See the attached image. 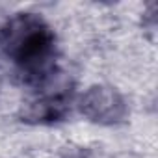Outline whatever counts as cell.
<instances>
[{
	"mask_svg": "<svg viewBox=\"0 0 158 158\" xmlns=\"http://www.w3.org/2000/svg\"><path fill=\"white\" fill-rule=\"evenodd\" d=\"M0 48L30 86L56 76V34L37 13H15L0 28Z\"/></svg>",
	"mask_w": 158,
	"mask_h": 158,
	"instance_id": "obj_1",
	"label": "cell"
},
{
	"mask_svg": "<svg viewBox=\"0 0 158 158\" xmlns=\"http://www.w3.org/2000/svg\"><path fill=\"white\" fill-rule=\"evenodd\" d=\"M56 76H52L48 82L35 88L37 95L26 101L19 112L21 121L30 125H52L63 121L71 114L73 104V86L69 82H61L56 89L50 86Z\"/></svg>",
	"mask_w": 158,
	"mask_h": 158,
	"instance_id": "obj_2",
	"label": "cell"
},
{
	"mask_svg": "<svg viewBox=\"0 0 158 158\" xmlns=\"http://www.w3.org/2000/svg\"><path fill=\"white\" fill-rule=\"evenodd\" d=\"M82 115L97 125H119L127 121L130 110L125 97L112 86H91L78 99Z\"/></svg>",
	"mask_w": 158,
	"mask_h": 158,
	"instance_id": "obj_3",
	"label": "cell"
},
{
	"mask_svg": "<svg viewBox=\"0 0 158 158\" xmlns=\"http://www.w3.org/2000/svg\"><path fill=\"white\" fill-rule=\"evenodd\" d=\"M63 158H104L99 151L95 149H88V147H76L65 152Z\"/></svg>",
	"mask_w": 158,
	"mask_h": 158,
	"instance_id": "obj_4",
	"label": "cell"
}]
</instances>
